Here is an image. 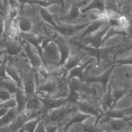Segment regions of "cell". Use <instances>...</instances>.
<instances>
[{"label": "cell", "instance_id": "cell-19", "mask_svg": "<svg viewBox=\"0 0 132 132\" xmlns=\"http://www.w3.org/2000/svg\"><path fill=\"white\" fill-rule=\"evenodd\" d=\"M118 35L126 36L128 35V32H126V31H124L122 29L118 30L116 29L115 27H110L104 37L103 39V43H104L107 39H109L110 37Z\"/></svg>", "mask_w": 132, "mask_h": 132}, {"label": "cell", "instance_id": "cell-11", "mask_svg": "<svg viewBox=\"0 0 132 132\" xmlns=\"http://www.w3.org/2000/svg\"><path fill=\"white\" fill-rule=\"evenodd\" d=\"M14 19L16 21L20 32L28 33L31 30L33 24L29 18L18 14Z\"/></svg>", "mask_w": 132, "mask_h": 132}, {"label": "cell", "instance_id": "cell-20", "mask_svg": "<svg viewBox=\"0 0 132 132\" xmlns=\"http://www.w3.org/2000/svg\"><path fill=\"white\" fill-rule=\"evenodd\" d=\"M31 4H36L44 8L53 4H59L61 5L62 7H64L63 0H32Z\"/></svg>", "mask_w": 132, "mask_h": 132}, {"label": "cell", "instance_id": "cell-17", "mask_svg": "<svg viewBox=\"0 0 132 132\" xmlns=\"http://www.w3.org/2000/svg\"><path fill=\"white\" fill-rule=\"evenodd\" d=\"M18 88L17 85L9 78L0 79V89L4 90L14 95Z\"/></svg>", "mask_w": 132, "mask_h": 132}, {"label": "cell", "instance_id": "cell-18", "mask_svg": "<svg viewBox=\"0 0 132 132\" xmlns=\"http://www.w3.org/2000/svg\"><path fill=\"white\" fill-rule=\"evenodd\" d=\"M92 9H97L98 12L104 11L106 9L105 0H92L89 5L82 10L81 12L85 13Z\"/></svg>", "mask_w": 132, "mask_h": 132}, {"label": "cell", "instance_id": "cell-14", "mask_svg": "<svg viewBox=\"0 0 132 132\" xmlns=\"http://www.w3.org/2000/svg\"><path fill=\"white\" fill-rule=\"evenodd\" d=\"M14 97L16 102V108L19 113L25 110L27 98L22 87L17 88Z\"/></svg>", "mask_w": 132, "mask_h": 132}, {"label": "cell", "instance_id": "cell-6", "mask_svg": "<svg viewBox=\"0 0 132 132\" xmlns=\"http://www.w3.org/2000/svg\"><path fill=\"white\" fill-rule=\"evenodd\" d=\"M86 4V1L74 2L71 5L70 11L65 16L58 19L59 20L67 22H73L78 20L80 16L79 8L81 6Z\"/></svg>", "mask_w": 132, "mask_h": 132}, {"label": "cell", "instance_id": "cell-25", "mask_svg": "<svg viewBox=\"0 0 132 132\" xmlns=\"http://www.w3.org/2000/svg\"><path fill=\"white\" fill-rule=\"evenodd\" d=\"M118 132H131V128H129V129H127L121 130V131H118Z\"/></svg>", "mask_w": 132, "mask_h": 132}, {"label": "cell", "instance_id": "cell-10", "mask_svg": "<svg viewBox=\"0 0 132 132\" xmlns=\"http://www.w3.org/2000/svg\"><path fill=\"white\" fill-rule=\"evenodd\" d=\"M107 23V20H95L91 22L90 24L83 29L82 32L75 39H81L88 36L91 35L93 32L97 30L102 25Z\"/></svg>", "mask_w": 132, "mask_h": 132}, {"label": "cell", "instance_id": "cell-3", "mask_svg": "<svg viewBox=\"0 0 132 132\" xmlns=\"http://www.w3.org/2000/svg\"><path fill=\"white\" fill-rule=\"evenodd\" d=\"M22 45L24 47L25 55L28 59L29 63L33 68L37 70L42 67V60L39 56H38L32 49V46L27 41L21 39Z\"/></svg>", "mask_w": 132, "mask_h": 132}, {"label": "cell", "instance_id": "cell-4", "mask_svg": "<svg viewBox=\"0 0 132 132\" xmlns=\"http://www.w3.org/2000/svg\"><path fill=\"white\" fill-rule=\"evenodd\" d=\"M56 22L58 25L57 31H58L62 35L67 37H70L71 36L73 35L76 32L84 29L91 23V22H90L79 25H73L70 24H63L60 23L59 22H58L57 21Z\"/></svg>", "mask_w": 132, "mask_h": 132}, {"label": "cell", "instance_id": "cell-24", "mask_svg": "<svg viewBox=\"0 0 132 132\" xmlns=\"http://www.w3.org/2000/svg\"><path fill=\"white\" fill-rule=\"evenodd\" d=\"M9 126L0 127V132H11Z\"/></svg>", "mask_w": 132, "mask_h": 132}, {"label": "cell", "instance_id": "cell-13", "mask_svg": "<svg viewBox=\"0 0 132 132\" xmlns=\"http://www.w3.org/2000/svg\"><path fill=\"white\" fill-rule=\"evenodd\" d=\"M18 113L16 107L9 108L6 113L0 118V127L10 125Z\"/></svg>", "mask_w": 132, "mask_h": 132}, {"label": "cell", "instance_id": "cell-22", "mask_svg": "<svg viewBox=\"0 0 132 132\" xmlns=\"http://www.w3.org/2000/svg\"><path fill=\"white\" fill-rule=\"evenodd\" d=\"M15 107L16 102L14 97L5 102H0V108H10Z\"/></svg>", "mask_w": 132, "mask_h": 132}, {"label": "cell", "instance_id": "cell-9", "mask_svg": "<svg viewBox=\"0 0 132 132\" xmlns=\"http://www.w3.org/2000/svg\"><path fill=\"white\" fill-rule=\"evenodd\" d=\"M19 38L27 41L31 45L35 47L38 51L39 55L42 60V61L44 64H45L44 60L43 57V50L40 46L38 37L34 34L28 32V33H23L20 32L19 35Z\"/></svg>", "mask_w": 132, "mask_h": 132}, {"label": "cell", "instance_id": "cell-7", "mask_svg": "<svg viewBox=\"0 0 132 132\" xmlns=\"http://www.w3.org/2000/svg\"><path fill=\"white\" fill-rule=\"evenodd\" d=\"M44 57H45V59L50 60L51 63L53 64H57L58 65L60 59V55L57 45L54 41L50 42L43 50V59ZM45 59L44 61L45 62Z\"/></svg>", "mask_w": 132, "mask_h": 132}, {"label": "cell", "instance_id": "cell-12", "mask_svg": "<svg viewBox=\"0 0 132 132\" xmlns=\"http://www.w3.org/2000/svg\"><path fill=\"white\" fill-rule=\"evenodd\" d=\"M94 60H95V58L93 57L84 64L82 65H78L71 69L67 75V80H69V79L73 77H77L80 79L82 77L87 66Z\"/></svg>", "mask_w": 132, "mask_h": 132}, {"label": "cell", "instance_id": "cell-16", "mask_svg": "<svg viewBox=\"0 0 132 132\" xmlns=\"http://www.w3.org/2000/svg\"><path fill=\"white\" fill-rule=\"evenodd\" d=\"M39 12L41 19L57 31L58 25L55 18L45 8L39 6Z\"/></svg>", "mask_w": 132, "mask_h": 132}, {"label": "cell", "instance_id": "cell-2", "mask_svg": "<svg viewBox=\"0 0 132 132\" xmlns=\"http://www.w3.org/2000/svg\"><path fill=\"white\" fill-rule=\"evenodd\" d=\"M53 41L57 45L60 55V59L58 65L63 66L70 56V47L69 43L65 39L58 35Z\"/></svg>", "mask_w": 132, "mask_h": 132}, {"label": "cell", "instance_id": "cell-5", "mask_svg": "<svg viewBox=\"0 0 132 132\" xmlns=\"http://www.w3.org/2000/svg\"><path fill=\"white\" fill-rule=\"evenodd\" d=\"M109 27L110 26L107 24L106 27L101 31L98 32L94 35H91L80 40L86 44H90L91 47L94 48L101 47L103 44V39Z\"/></svg>", "mask_w": 132, "mask_h": 132}, {"label": "cell", "instance_id": "cell-23", "mask_svg": "<svg viewBox=\"0 0 132 132\" xmlns=\"http://www.w3.org/2000/svg\"><path fill=\"white\" fill-rule=\"evenodd\" d=\"M34 132H46L43 120H40L36 125Z\"/></svg>", "mask_w": 132, "mask_h": 132}, {"label": "cell", "instance_id": "cell-1", "mask_svg": "<svg viewBox=\"0 0 132 132\" xmlns=\"http://www.w3.org/2000/svg\"><path fill=\"white\" fill-rule=\"evenodd\" d=\"M69 42L71 43L75 46H77L78 48L82 49L84 50L87 55H89L90 56H94L97 58V66L99 65L100 60L101 59H103L107 62L109 63L111 62V60L110 59V56L113 53L117 52L119 50L120 45L117 46H114L109 47H100V48H94L91 46H86L81 44L80 43L72 39H69Z\"/></svg>", "mask_w": 132, "mask_h": 132}, {"label": "cell", "instance_id": "cell-8", "mask_svg": "<svg viewBox=\"0 0 132 132\" xmlns=\"http://www.w3.org/2000/svg\"><path fill=\"white\" fill-rule=\"evenodd\" d=\"M22 86L27 100L36 94V86L35 80L30 76L26 75L22 78Z\"/></svg>", "mask_w": 132, "mask_h": 132}, {"label": "cell", "instance_id": "cell-21", "mask_svg": "<svg viewBox=\"0 0 132 132\" xmlns=\"http://www.w3.org/2000/svg\"><path fill=\"white\" fill-rule=\"evenodd\" d=\"M111 65L113 64L115 66L117 65H121L124 64H131V56L126 57L124 59H119L116 61H112L111 63Z\"/></svg>", "mask_w": 132, "mask_h": 132}, {"label": "cell", "instance_id": "cell-15", "mask_svg": "<svg viewBox=\"0 0 132 132\" xmlns=\"http://www.w3.org/2000/svg\"><path fill=\"white\" fill-rule=\"evenodd\" d=\"M86 55H87V54L85 52H84L82 54H79L75 56H70L68 58L64 64L63 66H61L64 69V71L67 73V75L71 69L79 64L81 59Z\"/></svg>", "mask_w": 132, "mask_h": 132}]
</instances>
